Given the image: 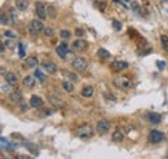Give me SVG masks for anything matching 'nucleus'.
Here are the masks:
<instances>
[{"label":"nucleus","instance_id":"1","mask_svg":"<svg viewBox=\"0 0 168 159\" xmlns=\"http://www.w3.org/2000/svg\"><path fill=\"white\" fill-rule=\"evenodd\" d=\"M114 84H115V87H118L120 89H129L132 87V80L128 77L118 75L114 78Z\"/></svg>","mask_w":168,"mask_h":159},{"label":"nucleus","instance_id":"2","mask_svg":"<svg viewBox=\"0 0 168 159\" xmlns=\"http://www.w3.org/2000/svg\"><path fill=\"white\" fill-rule=\"evenodd\" d=\"M71 65H72V67H74L75 71H78V72H83V71H86V70H87V67H88V62H87V60L84 58V57H76V58L72 60Z\"/></svg>","mask_w":168,"mask_h":159},{"label":"nucleus","instance_id":"3","mask_svg":"<svg viewBox=\"0 0 168 159\" xmlns=\"http://www.w3.org/2000/svg\"><path fill=\"white\" fill-rule=\"evenodd\" d=\"M76 136L79 137V139H91V137L93 136V130H92V127L88 125V124H83V125H80L79 128L76 130Z\"/></svg>","mask_w":168,"mask_h":159},{"label":"nucleus","instance_id":"4","mask_svg":"<svg viewBox=\"0 0 168 159\" xmlns=\"http://www.w3.org/2000/svg\"><path fill=\"white\" fill-rule=\"evenodd\" d=\"M41 30H44L43 24H41V21L33 19V21H31V24L29 25V31H30V34H33V35L39 34Z\"/></svg>","mask_w":168,"mask_h":159},{"label":"nucleus","instance_id":"5","mask_svg":"<svg viewBox=\"0 0 168 159\" xmlns=\"http://www.w3.org/2000/svg\"><path fill=\"white\" fill-rule=\"evenodd\" d=\"M163 139H164V133L160 132V131L154 130V131H151V132L149 133V141L153 142V144H158V142H160Z\"/></svg>","mask_w":168,"mask_h":159},{"label":"nucleus","instance_id":"6","mask_svg":"<svg viewBox=\"0 0 168 159\" xmlns=\"http://www.w3.org/2000/svg\"><path fill=\"white\" fill-rule=\"evenodd\" d=\"M35 12H36V14H38V17H39L40 19H45V18H47V7H45L44 3H41V2L36 3V5H35Z\"/></svg>","mask_w":168,"mask_h":159},{"label":"nucleus","instance_id":"7","mask_svg":"<svg viewBox=\"0 0 168 159\" xmlns=\"http://www.w3.org/2000/svg\"><path fill=\"white\" fill-rule=\"evenodd\" d=\"M110 130V122L108 120H100L96 125V131L100 133V135H105V133H108Z\"/></svg>","mask_w":168,"mask_h":159},{"label":"nucleus","instance_id":"8","mask_svg":"<svg viewBox=\"0 0 168 159\" xmlns=\"http://www.w3.org/2000/svg\"><path fill=\"white\" fill-rule=\"evenodd\" d=\"M88 47V43L84 39H76L74 43H72V48L78 52H81V50H86Z\"/></svg>","mask_w":168,"mask_h":159},{"label":"nucleus","instance_id":"9","mask_svg":"<svg viewBox=\"0 0 168 159\" xmlns=\"http://www.w3.org/2000/svg\"><path fill=\"white\" fill-rule=\"evenodd\" d=\"M56 52H57V55H58L61 58H65V57L67 56V53L70 52V49H69V45H67L66 43H61V44L56 48Z\"/></svg>","mask_w":168,"mask_h":159},{"label":"nucleus","instance_id":"10","mask_svg":"<svg viewBox=\"0 0 168 159\" xmlns=\"http://www.w3.org/2000/svg\"><path fill=\"white\" fill-rule=\"evenodd\" d=\"M128 67V63L125 61H114L111 62V69L114 71H122V70H125Z\"/></svg>","mask_w":168,"mask_h":159},{"label":"nucleus","instance_id":"11","mask_svg":"<svg viewBox=\"0 0 168 159\" xmlns=\"http://www.w3.org/2000/svg\"><path fill=\"white\" fill-rule=\"evenodd\" d=\"M4 78H5V82L8 84H10V86H16V84H17V75L14 72H12V71L7 72L4 75Z\"/></svg>","mask_w":168,"mask_h":159},{"label":"nucleus","instance_id":"12","mask_svg":"<svg viewBox=\"0 0 168 159\" xmlns=\"http://www.w3.org/2000/svg\"><path fill=\"white\" fill-rule=\"evenodd\" d=\"M41 66H43V69L47 71V72H49V74H55L56 71H57V66L55 65L53 62H43L41 63Z\"/></svg>","mask_w":168,"mask_h":159},{"label":"nucleus","instance_id":"13","mask_svg":"<svg viewBox=\"0 0 168 159\" xmlns=\"http://www.w3.org/2000/svg\"><path fill=\"white\" fill-rule=\"evenodd\" d=\"M30 103H31V106H33V108H35V109L43 108V106H44V101L41 100L40 97H38V96H33V97H31Z\"/></svg>","mask_w":168,"mask_h":159},{"label":"nucleus","instance_id":"14","mask_svg":"<svg viewBox=\"0 0 168 159\" xmlns=\"http://www.w3.org/2000/svg\"><path fill=\"white\" fill-rule=\"evenodd\" d=\"M111 139H113V141H115V142L122 141V140L124 139V132H123L120 128H117V130L114 131V133H113V136H111Z\"/></svg>","mask_w":168,"mask_h":159},{"label":"nucleus","instance_id":"15","mask_svg":"<svg viewBox=\"0 0 168 159\" xmlns=\"http://www.w3.org/2000/svg\"><path fill=\"white\" fill-rule=\"evenodd\" d=\"M10 100H12L13 102H21L22 101V92H21L19 89L13 91L12 93H10Z\"/></svg>","mask_w":168,"mask_h":159},{"label":"nucleus","instance_id":"16","mask_svg":"<svg viewBox=\"0 0 168 159\" xmlns=\"http://www.w3.org/2000/svg\"><path fill=\"white\" fill-rule=\"evenodd\" d=\"M148 118H149V120H150L153 124H159L160 120H162V116H160L159 114H156V113H150V114L148 115Z\"/></svg>","mask_w":168,"mask_h":159},{"label":"nucleus","instance_id":"17","mask_svg":"<svg viewBox=\"0 0 168 159\" xmlns=\"http://www.w3.org/2000/svg\"><path fill=\"white\" fill-rule=\"evenodd\" d=\"M93 93H94V89H93L92 86H87L81 89V96L83 97H92Z\"/></svg>","mask_w":168,"mask_h":159},{"label":"nucleus","instance_id":"18","mask_svg":"<svg viewBox=\"0 0 168 159\" xmlns=\"http://www.w3.org/2000/svg\"><path fill=\"white\" fill-rule=\"evenodd\" d=\"M48 100H49L50 103H53L55 106H58V108H62V106H64V101L58 97H56V96H53V94H50V96L48 97Z\"/></svg>","mask_w":168,"mask_h":159},{"label":"nucleus","instance_id":"19","mask_svg":"<svg viewBox=\"0 0 168 159\" xmlns=\"http://www.w3.org/2000/svg\"><path fill=\"white\" fill-rule=\"evenodd\" d=\"M24 86H25L26 88H29V89L34 88V87H35V79H34L33 77H26V78L24 79Z\"/></svg>","mask_w":168,"mask_h":159},{"label":"nucleus","instance_id":"20","mask_svg":"<svg viewBox=\"0 0 168 159\" xmlns=\"http://www.w3.org/2000/svg\"><path fill=\"white\" fill-rule=\"evenodd\" d=\"M16 5L19 10H26L29 7V2L27 0H16Z\"/></svg>","mask_w":168,"mask_h":159},{"label":"nucleus","instance_id":"21","mask_svg":"<svg viewBox=\"0 0 168 159\" xmlns=\"http://www.w3.org/2000/svg\"><path fill=\"white\" fill-rule=\"evenodd\" d=\"M97 55H98V57L102 58V60L110 58V52H108L106 49H103V48H100V49L97 50Z\"/></svg>","mask_w":168,"mask_h":159},{"label":"nucleus","instance_id":"22","mask_svg":"<svg viewBox=\"0 0 168 159\" xmlns=\"http://www.w3.org/2000/svg\"><path fill=\"white\" fill-rule=\"evenodd\" d=\"M38 65V58L35 56H31V57H27L26 60V66L27 67H34Z\"/></svg>","mask_w":168,"mask_h":159},{"label":"nucleus","instance_id":"23","mask_svg":"<svg viewBox=\"0 0 168 159\" xmlns=\"http://www.w3.org/2000/svg\"><path fill=\"white\" fill-rule=\"evenodd\" d=\"M62 87H64V89H65L66 92H72V89H74V86H72V83H71V82H67V80L62 82Z\"/></svg>","mask_w":168,"mask_h":159},{"label":"nucleus","instance_id":"24","mask_svg":"<svg viewBox=\"0 0 168 159\" xmlns=\"http://www.w3.org/2000/svg\"><path fill=\"white\" fill-rule=\"evenodd\" d=\"M47 13H48L49 17L55 18L56 14H57V10H56V8H55L53 5H48V7H47Z\"/></svg>","mask_w":168,"mask_h":159},{"label":"nucleus","instance_id":"25","mask_svg":"<svg viewBox=\"0 0 168 159\" xmlns=\"http://www.w3.org/2000/svg\"><path fill=\"white\" fill-rule=\"evenodd\" d=\"M160 43H162V47L165 52H168V36L167 35H162L160 36Z\"/></svg>","mask_w":168,"mask_h":159},{"label":"nucleus","instance_id":"26","mask_svg":"<svg viewBox=\"0 0 168 159\" xmlns=\"http://www.w3.org/2000/svg\"><path fill=\"white\" fill-rule=\"evenodd\" d=\"M34 77H35L39 82H44V80H45V75H44V74L41 72L40 70H35V71H34Z\"/></svg>","mask_w":168,"mask_h":159},{"label":"nucleus","instance_id":"27","mask_svg":"<svg viewBox=\"0 0 168 159\" xmlns=\"http://www.w3.org/2000/svg\"><path fill=\"white\" fill-rule=\"evenodd\" d=\"M96 3L101 12H105V9H106V0H96Z\"/></svg>","mask_w":168,"mask_h":159},{"label":"nucleus","instance_id":"28","mask_svg":"<svg viewBox=\"0 0 168 159\" xmlns=\"http://www.w3.org/2000/svg\"><path fill=\"white\" fill-rule=\"evenodd\" d=\"M131 8L134 10V13H140V10H141L140 5L137 4V2H134V0H132V2H131Z\"/></svg>","mask_w":168,"mask_h":159},{"label":"nucleus","instance_id":"29","mask_svg":"<svg viewBox=\"0 0 168 159\" xmlns=\"http://www.w3.org/2000/svg\"><path fill=\"white\" fill-rule=\"evenodd\" d=\"M113 27H114V30L115 31H120L122 30V24L119 22V21H113Z\"/></svg>","mask_w":168,"mask_h":159},{"label":"nucleus","instance_id":"30","mask_svg":"<svg viewBox=\"0 0 168 159\" xmlns=\"http://www.w3.org/2000/svg\"><path fill=\"white\" fill-rule=\"evenodd\" d=\"M61 36L64 38V39H70L71 33H70L69 30H62V31H61Z\"/></svg>","mask_w":168,"mask_h":159},{"label":"nucleus","instance_id":"31","mask_svg":"<svg viewBox=\"0 0 168 159\" xmlns=\"http://www.w3.org/2000/svg\"><path fill=\"white\" fill-rule=\"evenodd\" d=\"M8 24H9V18L5 16V13H2V25L5 26V25H8Z\"/></svg>","mask_w":168,"mask_h":159},{"label":"nucleus","instance_id":"32","mask_svg":"<svg viewBox=\"0 0 168 159\" xmlns=\"http://www.w3.org/2000/svg\"><path fill=\"white\" fill-rule=\"evenodd\" d=\"M18 48H19V57L21 58L25 57V48H24L22 43H18Z\"/></svg>","mask_w":168,"mask_h":159},{"label":"nucleus","instance_id":"33","mask_svg":"<svg viewBox=\"0 0 168 159\" xmlns=\"http://www.w3.org/2000/svg\"><path fill=\"white\" fill-rule=\"evenodd\" d=\"M44 35L45 36H52L53 35V30H52L50 27H45L44 29Z\"/></svg>","mask_w":168,"mask_h":159},{"label":"nucleus","instance_id":"34","mask_svg":"<svg viewBox=\"0 0 168 159\" xmlns=\"http://www.w3.org/2000/svg\"><path fill=\"white\" fill-rule=\"evenodd\" d=\"M10 16H12L13 24H17V16H16V10L14 9H10Z\"/></svg>","mask_w":168,"mask_h":159},{"label":"nucleus","instance_id":"35","mask_svg":"<svg viewBox=\"0 0 168 159\" xmlns=\"http://www.w3.org/2000/svg\"><path fill=\"white\" fill-rule=\"evenodd\" d=\"M9 91H10V84H7V86H5V84H3V86H2V92L3 93H7Z\"/></svg>","mask_w":168,"mask_h":159},{"label":"nucleus","instance_id":"36","mask_svg":"<svg viewBox=\"0 0 168 159\" xmlns=\"http://www.w3.org/2000/svg\"><path fill=\"white\" fill-rule=\"evenodd\" d=\"M4 43H5V44H7V47H8V48H10V49H13V48H14V45H16V44L13 43V40H7V41H4Z\"/></svg>","mask_w":168,"mask_h":159},{"label":"nucleus","instance_id":"37","mask_svg":"<svg viewBox=\"0 0 168 159\" xmlns=\"http://www.w3.org/2000/svg\"><path fill=\"white\" fill-rule=\"evenodd\" d=\"M2 149H4V147H9V142L8 140H5V137H2Z\"/></svg>","mask_w":168,"mask_h":159},{"label":"nucleus","instance_id":"38","mask_svg":"<svg viewBox=\"0 0 168 159\" xmlns=\"http://www.w3.org/2000/svg\"><path fill=\"white\" fill-rule=\"evenodd\" d=\"M156 66H158V69L163 70L165 67V62L164 61H158V62H156Z\"/></svg>","mask_w":168,"mask_h":159},{"label":"nucleus","instance_id":"39","mask_svg":"<svg viewBox=\"0 0 168 159\" xmlns=\"http://www.w3.org/2000/svg\"><path fill=\"white\" fill-rule=\"evenodd\" d=\"M75 35H76V36H83V35H84L83 29H76V30H75Z\"/></svg>","mask_w":168,"mask_h":159},{"label":"nucleus","instance_id":"40","mask_svg":"<svg viewBox=\"0 0 168 159\" xmlns=\"http://www.w3.org/2000/svg\"><path fill=\"white\" fill-rule=\"evenodd\" d=\"M5 36H8V38H16V34L14 33H12V31H5Z\"/></svg>","mask_w":168,"mask_h":159},{"label":"nucleus","instance_id":"41","mask_svg":"<svg viewBox=\"0 0 168 159\" xmlns=\"http://www.w3.org/2000/svg\"><path fill=\"white\" fill-rule=\"evenodd\" d=\"M17 159H31L30 156H27V155H19Z\"/></svg>","mask_w":168,"mask_h":159},{"label":"nucleus","instance_id":"42","mask_svg":"<svg viewBox=\"0 0 168 159\" xmlns=\"http://www.w3.org/2000/svg\"><path fill=\"white\" fill-rule=\"evenodd\" d=\"M4 52H5V43L2 41V53H4Z\"/></svg>","mask_w":168,"mask_h":159},{"label":"nucleus","instance_id":"43","mask_svg":"<svg viewBox=\"0 0 168 159\" xmlns=\"http://www.w3.org/2000/svg\"><path fill=\"white\" fill-rule=\"evenodd\" d=\"M124 2H125V3H129V2H132V0H124Z\"/></svg>","mask_w":168,"mask_h":159},{"label":"nucleus","instance_id":"44","mask_svg":"<svg viewBox=\"0 0 168 159\" xmlns=\"http://www.w3.org/2000/svg\"><path fill=\"white\" fill-rule=\"evenodd\" d=\"M114 2H115V3H120V0H114Z\"/></svg>","mask_w":168,"mask_h":159}]
</instances>
